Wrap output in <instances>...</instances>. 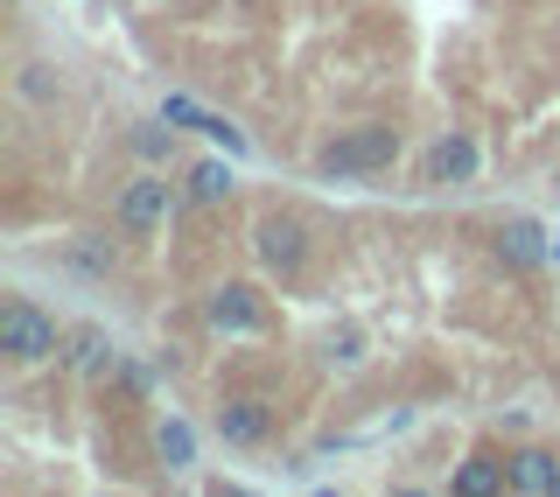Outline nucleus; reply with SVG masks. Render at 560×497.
I'll return each mask as SVG.
<instances>
[{
	"label": "nucleus",
	"mask_w": 560,
	"mask_h": 497,
	"mask_svg": "<svg viewBox=\"0 0 560 497\" xmlns=\"http://www.w3.org/2000/svg\"><path fill=\"white\" fill-rule=\"evenodd\" d=\"M210 330H224V336H259V330H267V309H259V294L253 288H238V280H232V288H218V294H210Z\"/></svg>",
	"instance_id": "3"
},
{
	"label": "nucleus",
	"mask_w": 560,
	"mask_h": 497,
	"mask_svg": "<svg viewBox=\"0 0 560 497\" xmlns=\"http://www.w3.org/2000/svg\"><path fill=\"white\" fill-rule=\"evenodd\" d=\"M162 463H168V470L189 463V428H183V420H168V428H162Z\"/></svg>",
	"instance_id": "12"
},
{
	"label": "nucleus",
	"mask_w": 560,
	"mask_h": 497,
	"mask_svg": "<svg viewBox=\"0 0 560 497\" xmlns=\"http://www.w3.org/2000/svg\"><path fill=\"white\" fill-rule=\"evenodd\" d=\"M267 428H273V414L259 400H224L218 406V435L232 441V449H253V441H267Z\"/></svg>",
	"instance_id": "6"
},
{
	"label": "nucleus",
	"mask_w": 560,
	"mask_h": 497,
	"mask_svg": "<svg viewBox=\"0 0 560 497\" xmlns=\"http://www.w3.org/2000/svg\"><path fill=\"white\" fill-rule=\"evenodd\" d=\"M420 175H428V183H469V175H477V148H469V140L463 134H448V140H434V148H428V169H420Z\"/></svg>",
	"instance_id": "7"
},
{
	"label": "nucleus",
	"mask_w": 560,
	"mask_h": 497,
	"mask_svg": "<svg viewBox=\"0 0 560 497\" xmlns=\"http://www.w3.org/2000/svg\"><path fill=\"white\" fill-rule=\"evenodd\" d=\"M259 259H267L273 274H294V266L308 259V232L294 218H267L259 224Z\"/></svg>",
	"instance_id": "5"
},
{
	"label": "nucleus",
	"mask_w": 560,
	"mask_h": 497,
	"mask_svg": "<svg viewBox=\"0 0 560 497\" xmlns=\"http://www.w3.org/2000/svg\"><path fill=\"white\" fill-rule=\"evenodd\" d=\"M512 490H560V455H547V449H525V455H512Z\"/></svg>",
	"instance_id": "9"
},
{
	"label": "nucleus",
	"mask_w": 560,
	"mask_h": 497,
	"mask_svg": "<svg viewBox=\"0 0 560 497\" xmlns=\"http://www.w3.org/2000/svg\"><path fill=\"white\" fill-rule=\"evenodd\" d=\"M0 350H8L14 365L57 358V323H49L43 309H28V301H8V309H0Z\"/></svg>",
	"instance_id": "2"
},
{
	"label": "nucleus",
	"mask_w": 560,
	"mask_h": 497,
	"mask_svg": "<svg viewBox=\"0 0 560 497\" xmlns=\"http://www.w3.org/2000/svg\"><path fill=\"white\" fill-rule=\"evenodd\" d=\"M63 358H70V371H98V365H105V336H98V330H78Z\"/></svg>",
	"instance_id": "11"
},
{
	"label": "nucleus",
	"mask_w": 560,
	"mask_h": 497,
	"mask_svg": "<svg viewBox=\"0 0 560 497\" xmlns=\"http://www.w3.org/2000/svg\"><path fill=\"white\" fill-rule=\"evenodd\" d=\"M498 253L512 259V266H547V259H553V245H547V232H539L533 218H512V224L498 232Z\"/></svg>",
	"instance_id": "8"
},
{
	"label": "nucleus",
	"mask_w": 560,
	"mask_h": 497,
	"mask_svg": "<svg viewBox=\"0 0 560 497\" xmlns=\"http://www.w3.org/2000/svg\"><path fill=\"white\" fill-rule=\"evenodd\" d=\"M455 490H469V497H483V490H498V470H490V463H483V455H477V463H463V476H455Z\"/></svg>",
	"instance_id": "13"
},
{
	"label": "nucleus",
	"mask_w": 560,
	"mask_h": 497,
	"mask_svg": "<svg viewBox=\"0 0 560 497\" xmlns=\"http://www.w3.org/2000/svg\"><path fill=\"white\" fill-rule=\"evenodd\" d=\"M393 154H399L393 127H358L323 148V175H378V169H393Z\"/></svg>",
	"instance_id": "1"
},
{
	"label": "nucleus",
	"mask_w": 560,
	"mask_h": 497,
	"mask_svg": "<svg viewBox=\"0 0 560 497\" xmlns=\"http://www.w3.org/2000/svg\"><path fill=\"white\" fill-rule=\"evenodd\" d=\"M168 210H175V197H168V183H154V175H140V183L119 189V224H127V232H154Z\"/></svg>",
	"instance_id": "4"
},
{
	"label": "nucleus",
	"mask_w": 560,
	"mask_h": 497,
	"mask_svg": "<svg viewBox=\"0 0 560 497\" xmlns=\"http://www.w3.org/2000/svg\"><path fill=\"white\" fill-rule=\"evenodd\" d=\"M189 197H197V204H224V197H232V169H224V162H203L197 175H189Z\"/></svg>",
	"instance_id": "10"
}]
</instances>
